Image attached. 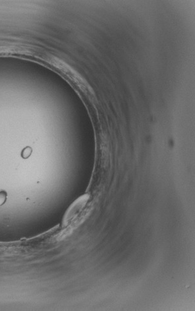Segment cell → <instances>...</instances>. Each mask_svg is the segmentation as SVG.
<instances>
[{
  "mask_svg": "<svg viewBox=\"0 0 195 311\" xmlns=\"http://www.w3.org/2000/svg\"><path fill=\"white\" fill-rule=\"evenodd\" d=\"M32 153V149L30 148H25L24 149H23L22 152V157L23 158H27L29 156H30V155Z\"/></svg>",
  "mask_w": 195,
  "mask_h": 311,
  "instance_id": "obj_1",
  "label": "cell"
},
{
  "mask_svg": "<svg viewBox=\"0 0 195 311\" xmlns=\"http://www.w3.org/2000/svg\"><path fill=\"white\" fill-rule=\"evenodd\" d=\"M7 198V194L5 191H0V206L3 205L6 201Z\"/></svg>",
  "mask_w": 195,
  "mask_h": 311,
  "instance_id": "obj_2",
  "label": "cell"
}]
</instances>
